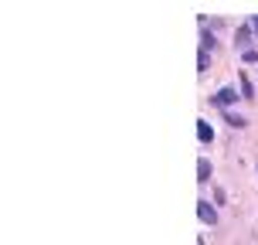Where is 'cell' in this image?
Returning a JSON list of instances; mask_svg holds the SVG:
<instances>
[{
  "label": "cell",
  "mask_w": 258,
  "mask_h": 245,
  "mask_svg": "<svg viewBox=\"0 0 258 245\" xmlns=\"http://www.w3.org/2000/svg\"><path fill=\"white\" fill-rule=\"evenodd\" d=\"M197 218L204 221V225H218V211L211 201H197Z\"/></svg>",
  "instance_id": "cell-1"
},
{
  "label": "cell",
  "mask_w": 258,
  "mask_h": 245,
  "mask_svg": "<svg viewBox=\"0 0 258 245\" xmlns=\"http://www.w3.org/2000/svg\"><path fill=\"white\" fill-rule=\"evenodd\" d=\"M234 99H238V92H234V89H221L218 95L211 99V103H214V106H231Z\"/></svg>",
  "instance_id": "cell-2"
},
{
  "label": "cell",
  "mask_w": 258,
  "mask_h": 245,
  "mask_svg": "<svg viewBox=\"0 0 258 245\" xmlns=\"http://www.w3.org/2000/svg\"><path fill=\"white\" fill-rule=\"evenodd\" d=\"M197 136H201V143H211L214 140V129L207 126V123H197Z\"/></svg>",
  "instance_id": "cell-3"
},
{
  "label": "cell",
  "mask_w": 258,
  "mask_h": 245,
  "mask_svg": "<svg viewBox=\"0 0 258 245\" xmlns=\"http://www.w3.org/2000/svg\"><path fill=\"white\" fill-rule=\"evenodd\" d=\"M197 177L201 181H211V164L207 160H197Z\"/></svg>",
  "instance_id": "cell-4"
},
{
  "label": "cell",
  "mask_w": 258,
  "mask_h": 245,
  "mask_svg": "<svg viewBox=\"0 0 258 245\" xmlns=\"http://www.w3.org/2000/svg\"><path fill=\"white\" fill-rule=\"evenodd\" d=\"M207 65H211V55H207L204 48H201V58H197V68H201V72H207Z\"/></svg>",
  "instance_id": "cell-5"
},
{
  "label": "cell",
  "mask_w": 258,
  "mask_h": 245,
  "mask_svg": "<svg viewBox=\"0 0 258 245\" xmlns=\"http://www.w3.org/2000/svg\"><path fill=\"white\" fill-rule=\"evenodd\" d=\"M251 31H255V34H258V17H251Z\"/></svg>",
  "instance_id": "cell-6"
}]
</instances>
